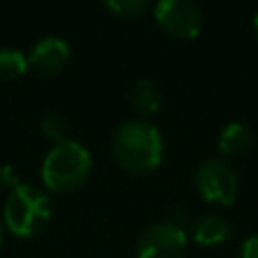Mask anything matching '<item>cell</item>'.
<instances>
[{
	"label": "cell",
	"mask_w": 258,
	"mask_h": 258,
	"mask_svg": "<svg viewBox=\"0 0 258 258\" xmlns=\"http://www.w3.org/2000/svg\"><path fill=\"white\" fill-rule=\"evenodd\" d=\"M188 249V233L183 227L156 222L141 233L136 242V258H183Z\"/></svg>",
	"instance_id": "6"
},
{
	"label": "cell",
	"mask_w": 258,
	"mask_h": 258,
	"mask_svg": "<svg viewBox=\"0 0 258 258\" xmlns=\"http://www.w3.org/2000/svg\"><path fill=\"white\" fill-rule=\"evenodd\" d=\"M254 143V134L251 129L240 120H233L229 122L227 127H222L218 136V150L222 152L224 156H238V154H245L247 150L251 147Z\"/></svg>",
	"instance_id": "9"
},
{
	"label": "cell",
	"mask_w": 258,
	"mask_h": 258,
	"mask_svg": "<svg viewBox=\"0 0 258 258\" xmlns=\"http://www.w3.org/2000/svg\"><path fill=\"white\" fill-rule=\"evenodd\" d=\"M154 21L165 34L190 41L202 32L204 16L195 0H156Z\"/></svg>",
	"instance_id": "5"
},
{
	"label": "cell",
	"mask_w": 258,
	"mask_h": 258,
	"mask_svg": "<svg viewBox=\"0 0 258 258\" xmlns=\"http://www.w3.org/2000/svg\"><path fill=\"white\" fill-rule=\"evenodd\" d=\"M0 181H3L5 186H9V190L21 183L18 181V172L12 168V165H3V168H0Z\"/></svg>",
	"instance_id": "15"
},
{
	"label": "cell",
	"mask_w": 258,
	"mask_h": 258,
	"mask_svg": "<svg viewBox=\"0 0 258 258\" xmlns=\"http://www.w3.org/2000/svg\"><path fill=\"white\" fill-rule=\"evenodd\" d=\"M195 188L213 206H231L240 192L238 172L222 159H206L195 170Z\"/></svg>",
	"instance_id": "4"
},
{
	"label": "cell",
	"mask_w": 258,
	"mask_h": 258,
	"mask_svg": "<svg viewBox=\"0 0 258 258\" xmlns=\"http://www.w3.org/2000/svg\"><path fill=\"white\" fill-rule=\"evenodd\" d=\"M91 168V152L82 143L68 138L50 147L41 165V179L52 192H73L89 179Z\"/></svg>",
	"instance_id": "2"
},
{
	"label": "cell",
	"mask_w": 258,
	"mask_h": 258,
	"mask_svg": "<svg viewBox=\"0 0 258 258\" xmlns=\"http://www.w3.org/2000/svg\"><path fill=\"white\" fill-rule=\"evenodd\" d=\"M0 247H3V227H0Z\"/></svg>",
	"instance_id": "17"
},
{
	"label": "cell",
	"mask_w": 258,
	"mask_h": 258,
	"mask_svg": "<svg viewBox=\"0 0 258 258\" xmlns=\"http://www.w3.org/2000/svg\"><path fill=\"white\" fill-rule=\"evenodd\" d=\"M111 154L116 163L132 174L154 172L165 154L163 134L145 118L127 120L113 132Z\"/></svg>",
	"instance_id": "1"
},
{
	"label": "cell",
	"mask_w": 258,
	"mask_h": 258,
	"mask_svg": "<svg viewBox=\"0 0 258 258\" xmlns=\"http://www.w3.org/2000/svg\"><path fill=\"white\" fill-rule=\"evenodd\" d=\"M109 12L122 18H138L150 9L152 0H102Z\"/></svg>",
	"instance_id": "12"
},
{
	"label": "cell",
	"mask_w": 258,
	"mask_h": 258,
	"mask_svg": "<svg viewBox=\"0 0 258 258\" xmlns=\"http://www.w3.org/2000/svg\"><path fill=\"white\" fill-rule=\"evenodd\" d=\"M129 102H132V109L138 113V116H152V113L159 111L161 107V91L159 86L152 80L143 77L129 91Z\"/></svg>",
	"instance_id": "10"
},
{
	"label": "cell",
	"mask_w": 258,
	"mask_h": 258,
	"mask_svg": "<svg viewBox=\"0 0 258 258\" xmlns=\"http://www.w3.org/2000/svg\"><path fill=\"white\" fill-rule=\"evenodd\" d=\"M254 32H256V34H258V14H256V16H254Z\"/></svg>",
	"instance_id": "16"
},
{
	"label": "cell",
	"mask_w": 258,
	"mask_h": 258,
	"mask_svg": "<svg viewBox=\"0 0 258 258\" xmlns=\"http://www.w3.org/2000/svg\"><path fill=\"white\" fill-rule=\"evenodd\" d=\"M27 71V57L21 50L3 48L0 50V80L12 82L23 77Z\"/></svg>",
	"instance_id": "11"
},
{
	"label": "cell",
	"mask_w": 258,
	"mask_h": 258,
	"mask_svg": "<svg viewBox=\"0 0 258 258\" xmlns=\"http://www.w3.org/2000/svg\"><path fill=\"white\" fill-rule=\"evenodd\" d=\"M41 129H43V134L54 145L68 141V122H66V118L59 116V113H48V116L43 118V122H41Z\"/></svg>",
	"instance_id": "13"
},
{
	"label": "cell",
	"mask_w": 258,
	"mask_h": 258,
	"mask_svg": "<svg viewBox=\"0 0 258 258\" xmlns=\"http://www.w3.org/2000/svg\"><path fill=\"white\" fill-rule=\"evenodd\" d=\"M192 240L200 247H218L229 240L231 236V224L222 215H204L192 224Z\"/></svg>",
	"instance_id": "8"
},
{
	"label": "cell",
	"mask_w": 258,
	"mask_h": 258,
	"mask_svg": "<svg viewBox=\"0 0 258 258\" xmlns=\"http://www.w3.org/2000/svg\"><path fill=\"white\" fill-rule=\"evenodd\" d=\"M68 61H71V48L66 41L59 36H45L32 48L27 68H32L41 77H54L66 68Z\"/></svg>",
	"instance_id": "7"
},
{
	"label": "cell",
	"mask_w": 258,
	"mask_h": 258,
	"mask_svg": "<svg viewBox=\"0 0 258 258\" xmlns=\"http://www.w3.org/2000/svg\"><path fill=\"white\" fill-rule=\"evenodd\" d=\"M238 258H258V236H249L242 242Z\"/></svg>",
	"instance_id": "14"
},
{
	"label": "cell",
	"mask_w": 258,
	"mask_h": 258,
	"mask_svg": "<svg viewBox=\"0 0 258 258\" xmlns=\"http://www.w3.org/2000/svg\"><path fill=\"white\" fill-rule=\"evenodd\" d=\"M5 227L18 238H30L43 231L52 218V206L45 192L30 183H18L9 190L5 202Z\"/></svg>",
	"instance_id": "3"
}]
</instances>
